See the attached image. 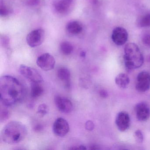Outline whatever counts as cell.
<instances>
[{
    "label": "cell",
    "mask_w": 150,
    "mask_h": 150,
    "mask_svg": "<svg viewBox=\"0 0 150 150\" xmlns=\"http://www.w3.org/2000/svg\"><path fill=\"white\" fill-rule=\"evenodd\" d=\"M57 74L59 79L64 82L65 86L67 88H70L71 86L70 71L66 67H61L58 69Z\"/></svg>",
    "instance_id": "cell-14"
},
{
    "label": "cell",
    "mask_w": 150,
    "mask_h": 150,
    "mask_svg": "<svg viewBox=\"0 0 150 150\" xmlns=\"http://www.w3.org/2000/svg\"><path fill=\"white\" fill-rule=\"evenodd\" d=\"M135 111L137 119L140 122L147 121L150 117V108L144 102L138 103L135 107Z\"/></svg>",
    "instance_id": "cell-11"
},
{
    "label": "cell",
    "mask_w": 150,
    "mask_h": 150,
    "mask_svg": "<svg viewBox=\"0 0 150 150\" xmlns=\"http://www.w3.org/2000/svg\"><path fill=\"white\" fill-rule=\"evenodd\" d=\"M45 32L42 29H38L32 30L27 36L28 44L32 48L41 45L44 41Z\"/></svg>",
    "instance_id": "cell-5"
},
{
    "label": "cell",
    "mask_w": 150,
    "mask_h": 150,
    "mask_svg": "<svg viewBox=\"0 0 150 150\" xmlns=\"http://www.w3.org/2000/svg\"><path fill=\"white\" fill-rule=\"evenodd\" d=\"M42 129L43 126L40 124L37 125L34 128V130H35V131L37 132L41 131L42 130Z\"/></svg>",
    "instance_id": "cell-28"
},
{
    "label": "cell",
    "mask_w": 150,
    "mask_h": 150,
    "mask_svg": "<svg viewBox=\"0 0 150 150\" xmlns=\"http://www.w3.org/2000/svg\"><path fill=\"white\" fill-rule=\"evenodd\" d=\"M54 102L58 109L62 113L69 114L73 110L72 103L67 98L56 96L54 98Z\"/></svg>",
    "instance_id": "cell-10"
},
{
    "label": "cell",
    "mask_w": 150,
    "mask_h": 150,
    "mask_svg": "<svg viewBox=\"0 0 150 150\" xmlns=\"http://www.w3.org/2000/svg\"><path fill=\"white\" fill-rule=\"evenodd\" d=\"M150 88V74L146 71H142L138 74L136 88L141 93L146 92Z\"/></svg>",
    "instance_id": "cell-7"
},
{
    "label": "cell",
    "mask_w": 150,
    "mask_h": 150,
    "mask_svg": "<svg viewBox=\"0 0 150 150\" xmlns=\"http://www.w3.org/2000/svg\"><path fill=\"white\" fill-rule=\"evenodd\" d=\"M137 25L139 28L150 27V12L140 16L137 19Z\"/></svg>",
    "instance_id": "cell-17"
},
{
    "label": "cell",
    "mask_w": 150,
    "mask_h": 150,
    "mask_svg": "<svg viewBox=\"0 0 150 150\" xmlns=\"http://www.w3.org/2000/svg\"><path fill=\"white\" fill-rule=\"evenodd\" d=\"M85 127L86 130L88 131H92L94 129L95 125L93 121L88 120L85 123Z\"/></svg>",
    "instance_id": "cell-25"
},
{
    "label": "cell",
    "mask_w": 150,
    "mask_h": 150,
    "mask_svg": "<svg viewBox=\"0 0 150 150\" xmlns=\"http://www.w3.org/2000/svg\"><path fill=\"white\" fill-rule=\"evenodd\" d=\"M67 31L73 35L80 34L83 30L82 24L79 22L72 21L67 23L66 26Z\"/></svg>",
    "instance_id": "cell-16"
},
{
    "label": "cell",
    "mask_w": 150,
    "mask_h": 150,
    "mask_svg": "<svg viewBox=\"0 0 150 150\" xmlns=\"http://www.w3.org/2000/svg\"><path fill=\"white\" fill-rule=\"evenodd\" d=\"M60 50L61 52L64 55H70L73 52V46L68 42H63L60 43Z\"/></svg>",
    "instance_id": "cell-19"
},
{
    "label": "cell",
    "mask_w": 150,
    "mask_h": 150,
    "mask_svg": "<svg viewBox=\"0 0 150 150\" xmlns=\"http://www.w3.org/2000/svg\"><path fill=\"white\" fill-rule=\"evenodd\" d=\"M41 83H32L30 90V96L32 98H36L42 95L44 92L43 87Z\"/></svg>",
    "instance_id": "cell-18"
},
{
    "label": "cell",
    "mask_w": 150,
    "mask_h": 150,
    "mask_svg": "<svg viewBox=\"0 0 150 150\" xmlns=\"http://www.w3.org/2000/svg\"><path fill=\"white\" fill-rule=\"evenodd\" d=\"M123 59L125 68L129 71L141 67L144 61L143 53L139 47L133 43L125 45Z\"/></svg>",
    "instance_id": "cell-3"
},
{
    "label": "cell",
    "mask_w": 150,
    "mask_h": 150,
    "mask_svg": "<svg viewBox=\"0 0 150 150\" xmlns=\"http://www.w3.org/2000/svg\"><path fill=\"white\" fill-rule=\"evenodd\" d=\"M9 8L2 1L1 2L0 5V15L1 16H6L8 15L10 13Z\"/></svg>",
    "instance_id": "cell-23"
},
{
    "label": "cell",
    "mask_w": 150,
    "mask_h": 150,
    "mask_svg": "<svg viewBox=\"0 0 150 150\" xmlns=\"http://www.w3.org/2000/svg\"><path fill=\"white\" fill-rule=\"evenodd\" d=\"M28 133V129L25 125L18 121H11L2 129L1 138L6 144H16L23 140Z\"/></svg>",
    "instance_id": "cell-2"
},
{
    "label": "cell",
    "mask_w": 150,
    "mask_h": 150,
    "mask_svg": "<svg viewBox=\"0 0 150 150\" xmlns=\"http://www.w3.org/2000/svg\"><path fill=\"white\" fill-rule=\"evenodd\" d=\"M115 82L118 87L125 89L129 84V77L126 74L121 73L117 75L115 79Z\"/></svg>",
    "instance_id": "cell-15"
},
{
    "label": "cell",
    "mask_w": 150,
    "mask_h": 150,
    "mask_svg": "<svg viewBox=\"0 0 150 150\" xmlns=\"http://www.w3.org/2000/svg\"><path fill=\"white\" fill-rule=\"evenodd\" d=\"M38 66L44 71H50L54 69L56 60L54 57L49 53H45L39 56L37 59Z\"/></svg>",
    "instance_id": "cell-6"
},
{
    "label": "cell",
    "mask_w": 150,
    "mask_h": 150,
    "mask_svg": "<svg viewBox=\"0 0 150 150\" xmlns=\"http://www.w3.org/2000/svg\"><path fill=\"white\" fill-rule=\"evenodd\" d=\"M86 52H81V56L82 57H86Z\"/></svg>",
    "instance_id": "cell-30"
},
{
    "label": "cell",
    "mask_w": 150,
    "mask_h": 150,
    "mask_svg": "<svg viewBox=\"0 0 150 150\" xmlns=\"http://www.w3.org/2000/svg\"><path fill=\"white\" fill-rule=\"evenodd\" d=\"M70 127L68 122L63 117L57 118L52 126V131L56 136L64 137L69 132Z\"/></svg>",
    "instance_id": "cell-8"
},
{
    "label": "cell",
    "mask_w": 150,
    "mask_h": 150,
    "mask_svg": "<svg viewBox=\"0 0 150 150\" xmlns=\"http://www.w3.org/2000/svg\"><path fill=\"white\" fill-rule=\"evenodd\" d=\"M111 39L113 42L116 45L118 46L124 45L128 40V32L122 27H117L112 31Z\"/></svg>",
    "instance_id": "cell-9"
},
{
    "label": "cell",
    "mask_w": 150,
    "mask_h": 150,
    "mask_svg": "<svg viewBox=\"0 0 150 150\" xmlns=\"http://www.w3.org/2000/svg\"><path fill=\"white\" fill-rule=\"evenodd\" d=\"M115 122L117 129L120 131H125L129 129L130 124L129 115L125 111H121L117 115Z\"/></svg>",
    "instance_id": "cell-12"
},
{
    "label": "cell",
    "mask_w": 150,
    "mask_h": 150,
    "mask_svg": "<svg viewBox=\"0 0 150 150\" xmlns=\"http://www.w3.org/2000/svg\"><path fill=\"white\" fill-rule=\"evenodd\" d=\"M3 106H4V108H1V109L0 118H1V122L6 121L10 116V112L8 109H7L8 107L4 106V105H3Z\"/></svg>",
    "instance_id": "cell-21"
},
{
    "label": "cell",
    "mask_w": 150,
    "mask_h": 150,
    "mask_svg": "<svg viewBox=\"0 0 150 150\" xmlns=\"http://www.w3.org/2000/svg\"><path fill=\"white\" fill-rule=\"evenodd\" d=\"M0 95L1 104L11 107L23 100L24 88L16 78L10 75H4L0 79Z\"/></svg>",
    "instance_id": "cell-1"
},
{
    "label": "cell",
    "mask_w": 150,
    "mask_h": 150,
    "mask_svg": "<svg viewBox=\"0 0 150 150\" xmlns=\"http://www.w3.org/2000/svg\"><path fill=\"white\" fill-rule=\"evenodd\" d=\"M73 4V0H57L54 4V8L59 13L65 14L71 11Z\"/></svg>",
    "instance_id": "cell-13"
},
{
    "label": "cell",
    "mask_w": 150,
    "mask_h": 150,
    "mask_svg": "<svg viewBox=\"0 0 150 150\" xmlns=\"http://www.w3.org/2000/svg\"><path fill=\"white\" fill-rule=\"evenodd\" d=\"M100 96L103 98H106L108 96V92L105 90H101L99 93Z\"/></svg>",
    "instance_id": "cell-27"
},
{
    "label": "cell",
    "mask_w": 150,
    "mask_h": 150,
    "mask_svg": "<svg viewBox=\"0 0 150 150\" xmlns=\"http://www.w3.org/2000/svg\"><path fill=\"white\" fill-rule=\"evenodd\" d=\"M70 150H86L87 148L86 146L83 145L75 146H72L69 148Z\"/></svg>",
    "instance_id": "cell-26"
},
{
    "label": "cell",
    "mask_w": 150,
    "mask_h": 150,
    "mask_svg": "<svg viewBox=\"0 0 150 150\" xmlns=\"http://www.w3.org/2000/svg\"><path fill=\"white\" fill-rule=\"evenodd\" d=\"M90 149H92V150H97V149H100V148L98 147V146L96 145H92L91 146H90Z\"/></svg>",
    "instance_id": "cell-29"
},
{
    "label": "cell",
    "mask_w": 150,
    "mask_h": 150,
    "mask_svg": "<svg viewBox=\"0 0 150 150\" xmlns=\"http://www.w3.org/2000/svg\"><path fill=\"white\" fill-rule=\"evenodd\" d=\"M141 39L142 43L145 46L150 47V30H146L143 32Z\"/></svg>",
    "instance_id": "cell-20"
},
{
    "label": "cell",
    "mask_w": 150,
    "mask_h": 150,
    "mask_svg": "<svg viewBox=\"0 0 150 150\" xmlns=\"http://www.w3.org/2000/svg\"><path fill=\"white\" fill-rule=\"evenodd\" d=\"M134 139L136 142L138 143H142L144 139V135L143 132L140 130L138 129L134 132Z\"/></svg>",
    "instance_id": "cell-24"
},
{
    "label": "cell",
    "mask_w": 150,
    "mask_h": 150,
    "mask_svg": "<svg viewBox=\"0 0 150 150\" xmlns=\"http://www.w3.org/2000/svg\"><path fill=\"white\" fill-rule=\"evenodd\" d=\"M49 108L46 104L42 103L38 106V108L37 113L40 116L43 117L48 113Z\"/></svg>",
    "instance_id": "cell-22"
},
{
    "label": "cell",
    "mask_w": 150,
    "mask_h": 150,
    "mask_svg": "<svg viewBox=\"0 0 150 150\" xmlns=\"http://www.w3.org/2000/svg\"><path fill=\"white\" fill-rule=\"evenodd\" d=\"M19 70L21 74L30 81L32 83H41L43 81L42 75L35 68L25 65H21Z\"/></svg>",
    "instance_id": "cell-4"
}]
</instances>
